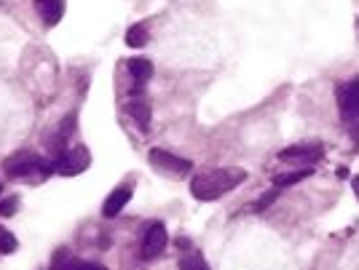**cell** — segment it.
Returning <instances> with one entry per match:
<instances>
[{"label":"cell","instance_id":"16","mask_svg":"<svg viewBox=\"0 0 359 270\" xmlns=\"http://www.w3.org/2000/svg\"><path fill=\"white\" fill-rule=\"evenodd\" d=\"M62 270H105L102 265L97 262H83V260H67V265Z\"/></svg>","mask_w":359,"mask_h":270},{"label":"cell","instance_id":"15","mask_svg":"<svg viewBox=\"0 0 359 270\" xmlns=\"http://www.w3.org/2000/svg\"><path fill=\"white\" fill-rule=\"evenodd\" d=\"M16 246H19V243H16L14 233H8L6 227H0V252H3V255H14Z\"/></svg>","mask_w":359,"mask_h":270},{"label":"cell","instance_id":"13","mask_svg":"<svg viewBox=\"0 0 359 270\" xmlns=\"http://www.w3.org/2000/svg\"><path fill=\"white\" fill-rule=\"evenodd\" d=\"M311 174V166L309 169H298V171H290V174H279L273 177V187H287V185H295V182L306 180Z\"/></svg>","mask_w":359,"mask_h":270},{"label":"cell","instance_id":"14","mask_svg":"<svg viewBox=\"0 0 359 270\" xmlns=\"http://www.w3.org/2000/svg\"><path fill=\"white\" fill-rule=\"evenodd\" d=\"M180 270H210V265L201 255H191L180 260Z\"/></svg>","mask_w":359,"mask_h":270},{"label":"cell","instance_id":"3","mask_svg":"<svg viewBox=\"0 0 359 270\" xmlns=\"http://www.w3.org/2000/svg\"><path fill=\"white\" fill-rule=\"evenodd\" d=\"M91 158L86 148H75V150H67L60 158V164H54V171H60L65 177H75V174H83L89 169Z\"/></svg>","mask_w":359,"mask_h":270},{"label":"cell","instance_id":"6","mask_svg":"<svg viewBox=\"0 0 359 270\" xmlns=\"http://www.w3.org/2000/svg\"><path fill=\"white\" fill-rule=\"evenodd\" d=\"M338 105L346 118H359V80L338 89Z\"/></svg>","mask_w":359,"mask_h":270},{"label":"cell","instance_id":"5","mask_svg":"<svg viewBox=\"0 0 359 270\" xmlns=\"http://www.w3.org/2000/svg\"><path fill=\"white\" fill-rule=\"evenodd\" d=\"M166 246V227L164 222H153L142 239V246H140V255L142 260H156V257L164 252Z\"/></svg>","mask_w":359,"mask_h":270},{"label":"cell","instance_id":"17","mask_svg":"<svg viewBox=\"0 0 359 270\" xmlns=\"http://www.w3.org/2000/svg\"><path fill=\"white\" fill-rule=\"evenodd\" d=\"M279 190H282V187H273V190H271V193L260 195V201H257V204H255V209L260 211V209H266V206H271V204H273V198H276V195H279Z\"/></svg>","mask_w":359,"mask_h":270},{"label":"cell","instance_id":"19","mask_svg":"<svg viewBox=\"0 0 359 270\" xmlns=\"http://www.w3.org/2000/svg\"><path fill=\"white\" fill-rule=\"evenodd\" d=\"M351 190H354V195L359 198V174H354V177H351Z\"/></svg>","mask_w":359,"mask_h":270},{"label":"cell","instance_id":"4","mask_svg":"<svg viewBox=\"0 0 359 270\" xmlns=\"http://www.w3.org/2000/svg\"><path fill=\"white\" fill-rule=\"evenodd\" d=\"M150 164L156 166L158 171H166V174H175V177H180V174H188L191 169H194V164L191 161H185V158H177V155H172V152L166 150H150Z\"/></svg>","mask_w":359,"mask_h":270},{"label":"cell","instance_id":"10","mask_svg":"<svg viewBox=\"0 0 359 270\" xmlns=\"http://www.w3.org/2000/svg\"><path fill=\"white\" fill-rule=\"evenodd\" d=\"M279 158L282 161H316V158H322V148H316V145H292V148L279 152Z\"/></svg>","mask_w":359,"mask_h":270},{"label":"cell","instance_id":"1","mask_svg":"<svg viewBox=\"0 0 359 270\" xmlns=\"http://www.w3.org/2000/svg\"><path fill=\"white\" fill-rule=\"evenodd\" d=\"M247 180V171L239 166H223V169H207L201 174H196L191 180V193L196 201H217L220 195L231 193L233 187H239Z\"/></svg>","mask_w":359,"mask_h":270},{"label":"cell","instance_id":"12","mask_svg":"<svg viewBox=\"0 0 359 270\" xmlns=\"http://www.w3.org/2000/svg\"><path fill=\"white\" fill-rule=\"evenodd\" d=\"M148 43V24H135L126 32V45L129 48H142Z\"/></svg>","mask_w":359,"mask_h":270},{"label":"cell","instance_id":"7","mask_svg":"<svg viewBox=\"0 0 359 270\" xmlns=\"http://www.w3.org/2000/svg\"><path fill=\"white\" fill-rule=\"evenodd\" d=\"M35 11L43 19L46 27H54L65 16V0H35Z\"/></svg>","mask_w":359,"mask_h":270},{"label":"cell","instance_id":"18","mask_svg":"<svg viewBox=\"0 0 359 270\" xmlns=\"http://www.w3.org/2000/svg\"><path fill=\"white\" fill-rule=\"evenodd\" d=\"M16 211V198H8V204H0V214H14Z\"/></svg>","mask_w":359,"mask_h":270},{"label":"cell","instance_id":"9","mask_svg":"<svg viewBox=\"0 0 359 270\" xmlns=\"http://www.w3.org/2000/svg\"><path fill=\"white\" fill-rule=\"evenodd\" d=\"M132 201V190L129 187H116L113 193L105 198V204H102V214H105L107 220H113L116 214L123 211V206Z\"/></svg>","mask_w":359,"mask_h":270},{"label":"cell","instance_id":"11","mask_svg":"<svg viewBox=\"0 0 359 270\" xmlns=\"http://www.w3.org/2000/svg\"><path fill=\"white\" fill-rule=\"evenodd\" d=\"M126 67H129L132 78L137 80V86L148 83L150 78H153V64H150L148 59H142V57H135V59H129V62H126Z\"/></svg>","mask_w":359,"mask_h":270},{"label":"cell","instance_id":"2","mask_svg":"<svg viewBox=\"0 0 359 270\" xmlns=\"http://www.w3.org/2000/svg\"><path fill=\"white\" fill-rule=\"evenodd\" d=\"M51 171H54V164L46 166L32 152H16L14 158L6 161V174L8 177H30V174H51Z\"/></svg>","mask_w":359,"mask_h":270},{"label":"cell","instance_id":"8","mask_svg":"<svg viewBox=\"0 0 359 270\" xmlns=\"http://www.w3.org/2000/svg\"><path fill=\"white\" fill-rule=\"evenodd\" d=\"M126 113L132 115V120H135L142 132H148L150 129V105H148V99L142 97V91L135 94V99L126 105Z\"/></svg>","mask_w":359,"mask_h":270}]
</instances>
